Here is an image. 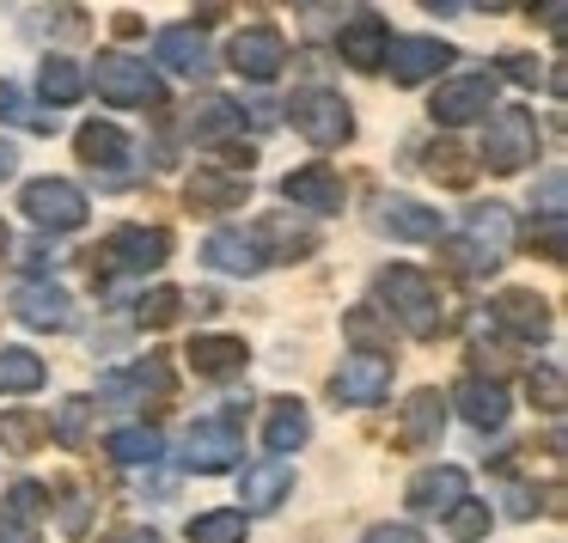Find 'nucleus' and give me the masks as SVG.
<instances>
[{"label":"nucleus","mask_w":568,"mask_h":543,"mask_svg":"<svg viewBox=\"0 0 568 543\" xmlns=\"http://www.w3.org/2000/svg\"><path fill=\"white\" fill-rule=\"evenodd\" d=\"M392 391V355H379V348H355V355H343V367H336L331 379V397L336 403H379V397Z\"/></svg>","instance_id":"6e6552de"},{"label":"nucleus","mask_w":568,"mask_h":543,"mask_svg":"<svg viewBox=\"0 0 568 543\" xmlns=\"http://www.w3.org/2000/svg\"><path fill=\"white\" fill-rule=\"evenodd\" d=\"M38 86H43V99H50V111H68V104L87 99V74H80V68L68 62V55H43Z\"/></svg>","instance_id":"a878e982"},{"label":"nucleus","mask_w":568,"mask_h":543,"mask_svg":"<svg viewBox=\"0 0 568 543\" xmlns=\"http://www.w3.org/2000/svg\"><path fill=\"white\" fill-rule=\"evenodd\" d=\"M470 367H489V385H501L495 372H507V348H489V342H477V348H470Z\"/></svg>","instance_id":"a19ab883"},{"label":"nucleus","mask_w":568,"mask_h":543,"mask_svg":"<svg viewBox=\"0 0 568 543\" xmlns=\"http://www.w3.org/2000/svg\"><path fill=\"white\" fill-rule=\"evenodd\" d=\"M361 543H422V531H409V525H373Z\"/></svg>","instance_id":"79ce46f5"},{"label":"nucleus","mask_w":568,"mask_h":543,"mask_svg":"<svg viewBox=\"0 0 568 543\" xmlns=\"http://www.w3.org/2000/svg\"><path fill=\"white\" fill-rule=\"evenodd\" d=\"M202 263L209 269H221V275H257L263 269V250L251 245V233H233V226H221V233H209V245H202Z\"/></svg>","instance_id":"aec40b11"},{"label":"nucleus","mask_w":568,"mask_h":543,"mask_svg":"<svg viewBox=\"0 0 568 543\" xmlns=\"http://www.w3.org/2000/svg\"><path fill=\"white\" fill-rule=\"evenodd\" d=\"M306 440H312V416H306V403H294V397L270 403V416H263V445H270V452H300Z\"/></svg>","instance_id":"b1692460"},{"label":"nucleus","mask_w":568,"mask_h":543,"mask_svg":"<svg viewBox=\"0 0 568 543\" xmlns=\"http://www.w3.org/2000/svg\"><path fill=\"white\" fill-rule=\"evenodd\" d=\"M19 208H26V221L43 226V233H80V226L92 221V202L80 196L68 177H31Z\"/></svg>","instance_id":"423d86ee"},{"label":"nucleus","mask_w":568,"mask_h":543,"mask_svg":"<svg viewBox=\"0 0 568 543\" xmlns=\"http://www.w3.org/2000/svg\"><path fill=\"white\" fill-rule=\"evenodd\" d=\"M0 543H38V531H31V525H13V519L0 513Z\"/></svg>","instance_id":"a18cd8bd"},{"label":"nucleus","mask_w":568,"mask_h":543,"mask_svg":"<svg viewBox=\"0 0 568 543\" xmlns=\"http://www.w3.org/2000/svg\"><path fill=\"white\" fill-rule=\"evenodd\" d=\"M446 263H453V269H465V275H489L501 257H489V250H477L470 238H453V245H446Z\"/></svg>","instance_id":"58836bf2"},{"label":"nucleus","mask_w":568,"mask_h":543,"mask_svg":"<svg viewBox=\"0 0 568 543\" xmlns=\"http://www.w3.org/2000/svg\"><path fill=\"white\" fill-rule=\"evenodd\" d=\"M379 221L392 226L397 238H409V245H428V238H440V214L428 208V202H416V196H392L379 208Z\"/></svg>","instance_id":"393cba45"},{"label":"nucleus","mask_w":568,"mask_h":543,"mask_svg":"<svg viewBox=\"0 0 568 543\" xmlns=\"http://www.w3.org/2000/svg\"><path fill=\"white\" fill-rule=\"evenodd\" d=\"M489 324L507 336H519V342H538V336L550 330V306H544L531 287H501V294L489 299Z\"/></svg>","instance_id":"9d476101"},{"label":"nucleus","mask_w":568,"mask_h":543,"mask_svg":"<svg viewBox=\"0 0 568 543\" xmlns=\"http://www.w3.org/2000/svg\"><path fill=\"white\" fill-rule=\"evenodd\" d=\"M287 489H294V470L275 458V464H257V470H245V489H239V513H275V506L287 501Z\"/></svg>","instance_id":"5701e85b"},{"label":"nucleus","mask_w":568,"mask_h":543,"mask_svg":"<svg viewBox=\"0 0 568 543\" xmlns=\"http://www.w3.org/2000/svg\"><path fill=\"white\" fill-rule=\"evenodd\" d=\"M226 68H233L239 80H275L287 68V38L275 25H245L233 43H226Z\"/></svg>","instance_id":"1a4fd4ad"},{"label":"nucleus","mask_w":568,"mask_h":543,"mask_svg":"<svg viewBox=\"0 0 568 543\" xmlns=\"http://www.w3.org/2000/svg\"><path fill=\"white\" fill-rule=\"evenodd\" d=\"M446 62H453V50H446L440 38H404L385 50V68H392V86H422V80L446 74Z\"/></svg>","instance_id":"9b49d317"},{"label":"nucleus","mask_w":568,"mask_h":543,"mask_svg":"<svg viewBox=\"0 0 568 543\" xmlns=\"http://www.w3.org/2000/svg\"><path fill=\"white\" fill-rule=\"evenodd\" d=\"M160 452H165L160 428H135V421H129V428L111 433V458H116V464H153Z\"/></svg>","instance_id":"473e14b6"},{"label":"nucleus","mask_w":568,"mask_h":543,"mask_svg":"<svg viewBox=\"0 0 568 543\" xmlns=\"http://www.w3.org/2000/svg\"><path fill=\"white\" fill-rule=\"evenodd\" d=\"M50 367L31 348H0V391H43Z\"/></svg>","instance_id":"7c9ffc66"},{"label":"nucleus","mask_w":568,"mask_h":543,"mask_svg":"<svg viewBox=\"0 0 568 543\" xmlns=\"http://www.w3.org/2000/svg\"><path fill=\"white\" fill-rule=\"evenodd\" d=\"M251 245H270L263 250V263H300V257H312V226H300V221H287V214H263L257 221V233H251Z\"/></svg>","instance_id":"a211bd4d"},{"label":"nucleus","mask_w":568,"mask_h":543,"mask_svg":"<svg viewBox=\"0 0 568 543\" xmlns=\"http://www.w3.org/2000/svg\"><path fill=\"white\" fill-rule=\"evenodd\" d=\"M336 50H343V62H348V68L373 74V68H385V50H392V31H385V19H355V25H343Z\"/></svg>","instance_id":"412c9836"},{"label":"nucleus","mask_w":568,"mask_h":543,"mask_svg":"<svg viewBox=\"0 0 568 543\" xmlns=\"http://www.w3.org/2000/svg\"><path fill=\"white\" fill-rule=\"evenodd\" d=\"M92 416H99V403H92V397H62V403H55V416H50V440L80 445V440H87V428H92Z\"/></svg>","instance_id":"2f4dec72"},{"label":"nucleus","mask_w":568,"mask_h":543,"mask_svg":"<svg viewBox=\"0 0 568 543\" xmlns=\"http://www.w3.org/2000/svg\"><path fill=\"white\" fill-rule=\"evenodd\" d=\"M184 470H196V477H214V470H233L239 458H245V433H239L233 416H202L196 428L184 433Z\"/></svg>","instance_id":"0eeeda50"},{"label":"nucleus","mask_w":568,"mask_h":543,"mask_svg":"<svg viewBox=\"0 0 568 543\" xmlns=\"http://www.w3.org/2000/svg\"><path fill=\"white\" fill-rule=\"evenodd\" d=\"M233 202H245V177L239 172H190V208H233Z\"/></svg>","instance_id":"c756f323"},{"label":"nucleus","mask_w":568,"mask_h":543,"mask_svg":"<svg viewBox=\"0 0 568 543\" xmlns=\"http://www.w3.org/2000/svg\"><path fill=\"white\" fill-rule=\"evenodd\" d=\"M507 513H514V519H531V513H538V494H531V482H514V494H507Z\"/></svg>","instance_id":"37998d69"},{"label":"nucleus","mask_w":568,"mask_h":543,"mask_svg":"<svg viewBox=\"0 0 568 543\" xmlns=\"http://www.w3.org/2000/svg\"><path fill=\"white\" fill-rule=\"evenodd\" d=\"M165 257H172V233H165V226H123V233L111 238V263L129 275L165 269Z\"/></svg>","instance_id":"ddd939ff"},{"label":"nucleus","mask_w":568,"mask_h":543,"mask_svg":"<svg viewBox=\"0 0 568 543\" xmlns=\"http://www.w3.org/2000/svg\"><path fill=\"white\" fill-rule=\"evenodd\" d=\"M43 440H50V416H38V409H0V445L7 452L31 458Z\"/></svg>","instance_id":"c85d7f7f"},{"label":"nucleus","mask_w":568,"mask_h":543,"mask_svg":"<svg viewBox=\"0 0 568 543\" xmlns=\"http://www.w3.org/2000/svg\"><path fill=\"white\" fill-rule=\"evenodd\" d=\"M446 537H453V543H483V537H489V506H483L477 494H465V501L446 513Z\"/></svg>","instance_id":"f704fd0d"},{"label":"nucleus","mask_w":568,"mask_h":543,"mask_svg":"<svg viewBox=\"0 0 568 543\" xmlns=\"http://www.w3.org/2000/svg\"><path fill=\"white\" fill-rule=\"evenodd\" d=\"M526 397L556 416V409H562V372H556V367H531V372H526Z\"/></svg>","instance_id":"4c0bfd02"},{"label":"nucleus","mask_w":568,"mask_h":543,"mask_svg":"<svg viewBox=\"0 0 568 543\" xmlns=\"http://www.w3.org/2000/svg\"><path fill=\"white\" fill-rule=\"evenodd\" d=\"M453 403H458V416H465L477 433H495L507 421V409H514V403H507V391H501V385H489V379H465L453 391Z\"/></svg>","instance_id":"6ab92c4d"},{"label":"nucleus","mask_w":568,"mask_h":543,"mask_svg":"<svg viewBox=\"0 0 568 543\" xmlns=\"http://www.w3.org/2000/svg\"><path fill=\"white\" fill-rule=\"evenodd\" d=\"M501 74H514L519 86H538V62H526V55H507V62H501Z\"/></svg>","instance_id":"c03bdc74"},{"label":"nucleus","mask_w":568,"mask_h":543,"mask_svg":"<svg viewBox=\"0 0 568 543\" xmlns=\"http://www.w3.org/2000/svg\"><path fill=\"white\" fill-rule=\"evenodd\" d=\"M7 245H13V233H7V226H0V257H7Z\"/></svg>","instance_id":"09e8293b"},{"label":"nucleus","mask_w":568,"mask_h":543,"mask_svg":"<svg viewBox=\"0 0 568 543\" xmlns=\"http://www.w3.org/2000/svg\"><path fill=\"white\" fill-rule=\"evenodd\" d=\"M13 311H19V324H31V330H68V324H74V299H68V287H55V281H26L13 294Z\"/></svg>","instance_id":"4468645a"},{"label":"nucleus","mask_w":568,"mask_h":543,"mask_svg":"<svg viewBox=\"0 0 568 543\" xmlns=\"http://www.w3.org/2000/svg\"><path fill=\"white\" fill-rule=\"evenodd\" d=\"M531 160H538V116L519 111V104L495 111L489 135H483V147H477V165H489L495 177H514V172H526Z\"/></svg>","instance_id":"7ed1b4c3"},{"label":"nucleus","mask_w":568,"mask_h":543,"mask_svg":"<svg viewBox=\"0 0 568 543\" xmlns=\"http://www.w3.org/2000/svg\"><path fill=\"white\" fill-rule=\"evenodd\" d=\"M153 55H160V68H172V74H184V80H202L214 68L209 43H202V25H165L160 38H153Z\"/></svg>","instance_id":"2eb2a0df"},{"label":"nucleus","mask_w":568,"mask_h":543,"mask_svg":"<svg viewBox=\"0 0 568 543\" xmlns=\"http://www.w3.org/2000/svg\"><path fill=\"white\" fill-rule=\"evenodd\" d=\"M287 123H294V135H306L312 147H343V141L355 135V116H348L343 92H331V86H300L294 99H287Z\"/></svg>","instance_id":"20e7f679"},{"label":"nucleus","mask_w":568,"mask_h":543,"mask_svg":"<svg viewBox=\"0 0 568 543\" xmlns=\"http://www.w3.org/2000/svg\"><path fill=\"white\" fill-rule=\"evenodd\" d=\"M379 306L392 311L397 324H404L409 336H434L446 318V299H440V281H434L428 269H409V263H392V269H379Z\"/></svg>","instance_id":"f257e3e1"},{"label":"nucleus","mask_w":568,"mask_h":543,"mask_svg":"<svg viewBox=\"0 0 568 543\" xmlns=\"http://www.w3.org/2000/svg\"><path fill=\"white\" fill-rule=\"evenodd\" d=\"M92 86H99V99L116 104V111H153V104H165L160 74L129 50H104L99 62H92Z\"/></svg>","instance_id":"f03ea898"},{"label":"nucleus","mask_w":568,"mask_h":543,"mask_svg":"<svg viewBox=\"0 0 568 543\" xmlns=\"http://www.w3.org/2000/svg\"><path fill=\"white\" fill-rule=\"evenodd\" d=\"M495 99H501V80L489 74V68H477V74H458V80H440L428 99L434 123L440 129H465V123H489Z\"/></svg>","instance_id":"39448f33"},{"label":"nucleus","mask_w":568,"mask_h":543,"mask_svg":"<svg viewBox=\"0 0 568 543\" xmlns=\"http://www.w3.org/2000/svg\"><path fill=\"white\" fill-rule=\"evenodd\" d=\"M470 245L489 250V257H501L507 245H514V208H501V202H483V208H470Z\"/></svg>","instance_id":"cd10ccee"},{"label":"nucleus","mask_w":568,"mask_h":543,"mask_svg":"<svg viewBox=\"0 0 568 543\" xmlns=\"http://www.w3.org/2000/svg\"><path fill=\"white\" fill-rule=\"evenodd\" d=\"M440 147H446V153H434L428 172H434V177H446V184H465V177H470V160H458L453 141H440Z\"/></svg>","instance_id":"ea45409f"},{"label":"nucleus","mask_w":568,"mask_h":543,"mask_svg":"<svg viewBox=\"0 0 568 543\" xmlns=\"http://www.w3.org/2000/svg\"><path fill=\"white\" fill-rule=\"evenodd\" d=\"M404 501L409 506H416V513H453V506L458 501H465V470H458V464H440V470H422V477L416 482H409V489H404Z\"/></svg>","instance_id":"f3484780"},{"label":"nucleus","mask_w":568,"mask_h":543,"mask_svg":"<svg viewBox=\"0 0 568 543\" xmlns=\"http://www.w3.org/2000/svg\"><path fill=\"white\" fill-rule=\"evenodd\" d=\"M446 433V397L440 391H409L404 397V433L397 445H434Z\"/></svg>","instance_id":"4be33fe9"},{"label":"nucleus","mask_w":568,"mask_h":543,"mask_svg":"<svg viewBox=\"0 0 568 543\" xmlns=\"http://www.w3.org/2000/svg\"><path fill=\"white\" fill-rule=\"evenodd\" d=\"M190 543H245V513H239V506L196 513L190 519Z\"/></svg>","instance_id":"72a5a7b5"},{"label":"nucleus","mask_w":568,"mask_h":543,"mask_svg":"<svg viewBox=\"0 0 568 543\" xmlns=\"http://www.w3.org/2000/svg\"><path fill=\"white\" fill-rule=\"evenodd\" d=\"M43 506H50V489H43V482H13V494L0 501V513L13 519V525H38Z\"/></svg>","instance_id":"e433bc0d"},{"label":"nucleus","mask_w":568,"mask_h":543,"mask_svg":"<svg viewBox=\"0 0 568 543\" xmlns=\"http://www.w3.org/2000/svg\"><path fill=\"white\" fill-rule=\"evenodd\" d=\"M184 360L202 372V379H233V372H245V360H251V348H245V336H196V342L184 348Z\"/></svg>","instance_id":"dca6fc26"},{"label":"nucleus","mask_w":568,"mask_h":543,"mask_svg":"<svg viewBox=\"0 0 568 543\" xmlns=\"http://www.w3.org/2000/svg\"><path fill=\"white\" fill-rule=\"evenodd\" d=\"M80 160H87L92 172H116V165L129 160V135L116 123H87L80 129Z\"/></svg>","instance_id":"bb28decb"},{"label":"nucleus","mask_w":568,"mask_h":543,"mask_svg":"<svg viewBox=\"0 0 568 543\" xmlns=\"http://www.w3.org/2000/svg\"><path fill=\"white\" fill-rule=\"evenodd\" d=\"M282 196L294 202V208H312V214H343L348 189L331 165H300V172L282 177Z\"/></svg>","instance_id":"f8f14e48"},{"label":"nucleus","mask_w":568,"mask_h":543,"mask_svg":"<svg viewBox=\"0 0 568 543\" xmlns=\"http://www.w3.org/2000/svg\"><path fill=\"white\" fill-rule=\"evenodd\" d=\"M13 172H19V147H13V141H0V184H7Z\"/></svg>","instance_id":"de8ad7c7"},{"label":"nucleus","mask_w":568,"mask_h":543,"mask_svg":"<svg viewBox=\"0 0 568 543\" xmlns=\"http://www.w3.org/2000/svg\"><path fill=\"white\" fill-rule=\"evenodd\" d=\"M0 116H26V104H19V86H13V80H0Z\"/></svg>","instance_id":"49530a36"},{"label":"nucleus","mask_w":568,"mask_h":543,"mask_svg":"<svg viewBox=\"0 0 568 543\" xmlns=\"http://www.w3.org/2000/svg\"><path fill=\"white\" fill-rule=\"evenodd\" d=\"M178 311H184V294H178V287H148V294L135 299V324H141V330H165Z\"/></svg>","instance_id":"c9c22d12"}]
</instances>
